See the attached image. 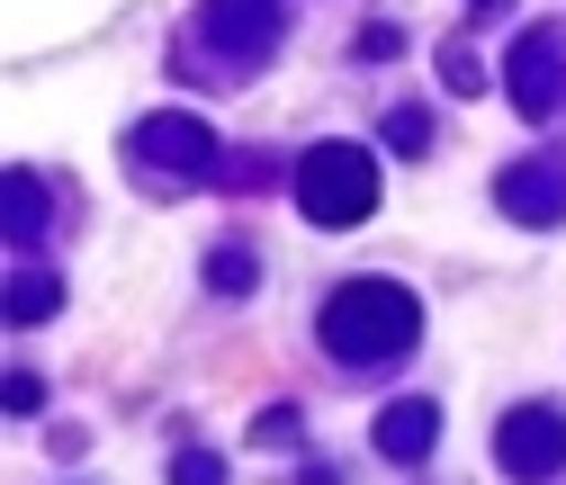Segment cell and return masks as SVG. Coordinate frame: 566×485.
Here are the masks:
<instances>
[{"label":"cell","mask_w":566,"mask_h":485,"mask_svg":"<svg viewBox=\"0 0 566 485\" xmlns=\"http://www.w3.org/2000/svg\"><path fill=\"white\" fill-rule=\"evenodd\" d=\"M315 207H324V217H333V207H369V171L324 162V171H315Z\"/></svg>","instance_id":"1"},{"label":"cell","mask_w":566,"mask_h":485,"mask_svg":"<svg viewBox=\"0 0 566 485\" xmlns=\"http://www.w3.org/2000/svg\"><path fill=\"white\" fill-rule=\"evenodd\" d=\"M422 432H432V413H422V404H413V413H387V450H396V458H413Z\"/></svg>","instance_id":"2"}]
</instances>
